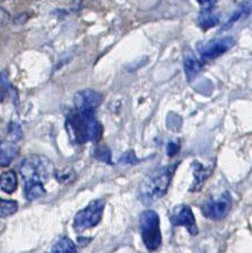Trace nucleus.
Listing matches in <instances>:
<instances>
[{
	"instance_id": "7ed1b4c3",
	"label": "nucleus",
	"mask_w": 252,
	"mask_h": 253,
	"mask_svg": "<svg viewBox=\"0 0 252 253\" xmlns=\"http://www.w3.org/2000/svg\"><path fill=\"white\" fill-rule=\"evenodd\" d=\"M20 172L24 185L29 184H43L50 175L55 172L50 159L41 155L26 156L20 165Z\"/></svg>"
},
{
	"instance_id": "423d86ee",
	"label": "nucleus",
	"mask_w": 252,
	"mask_h": 253,
	"mask_svg": "<svg viewBox=\"0 0 252 253\" xmlns=\"http://www.w3.org/2000/svg\"><path fill=\"white\" fill-rule=\"evenodd\" d=\"M231 208L232 197L230 192L225 191L219 195L208 198L201 207V212L208 219L221 220L227 216Z\"/></svg>"
},
{
	"instance_id": "20e7f679",
	"label": "nucleus",
	"mask_w": 252,
	"mask_h": 253,
	"mask_svg": "<svg viewBox=\"0 0 252 253\" xmlns=\"http://www.w3.org/2000/svg\"><path fill=\"white\" fill-rule=\"evenodd\" d=\"M140 232L143 244L149 251H156L162 244L160 219L154 210H146L140 217Z\"/></svg>"
},
{
	"instance_id": "a211bd4d",
	"label": "nucleus",
	"mask_w": 252,
	"mask_h": 253,
	"mask_svg": "<svg viewBox=\"0 0 252 253\" xmlns=\"http://www.w3.org/2000/svg\"><path fill=\"white\" fill-rule=\"evenodd\" d=\"M92 156L93 158H95L99 162L101 163H106L112 165V151L110 149L107 147V145H97L93 149L92 151Z\"/></svg>"
},
{
	"instance_id": "6ab92c4d",
	"label": "nucleus",
	"mask_w": 252,
	"mask_h": 253,
	"mask_svg": "<svg viewBox=\"0 0 252 253\" xmlns=\"http://www.w3.org/2000/svg\"><path fill=\"white\" fill-rule=\"evenodd\" d=\"M252 11V2H243L242 6L240 7V9L238 11H235L234 14L232 15V17L228 20L226 23V25L224 26V29H228L234 24L235 22H238L240 18H242L243 16H247Z\"/></svg>"
},
{
	"instance_id": "393cba45",
	"label": "nucleus",
	"mask_w": 252,
	"mask_h": 253,
	"mask_svg": "<svg viewBox=\"0 0 252 253\" xmlns=\"http://www.w3.org/2000/svg\"><path fill=\"white\" fill-rule=\"evenodd\" d=\"M199 3L202 6V10H212L213 6L216 5V1H199Z\"/></svg>"
},
{
	"instance_id": "dca6fc26",
	"label": "nucleus",
	"mask_w": 252,
	"mask_h": 253,
	"mask_svg": "<svg viewBox=\"0 0 252 253\" xmlns=\"http://www.w3.org/2000/svg\"><path fill=\"white\" fill-rule=\"evenodd\" d=\"M24 194L29 201H34L45 195V189L43 184H29L24 185Z\"/></svg>"
},
{
	"instance_id": "412c9836",
	"label": "nucleus",
	"mask_w": 252,
	"mask_h": 253,
	"mask_svg": "<svg viewBox=\"0 0 252 253\" xmlns=\"http://www.w3.org/2000/svg\"><path fill=\"white\" fill-rule=\"evenodd\" d=\"M118 163L121 165H136L140 163V159H137V157L135 156V152L133 150L126 151L123 155L120 157L118 159Z\"/></svg>"
},
{
	"instance_id": "39448f33",
	"label": "nucleus",
	"mask_w": 252,
	"mask_h": 253,
	"mask_svg": "<svg viewBox=\"0 0 252 253\" xmlns=\"http://www.w3.org/2000/svg\"><path fill=\"white\" fill-rule=\"evenodd\" d=\"M106 202L102 199H98V200L91 201L85 208L75 214L73 220V228L76 232L81 233L95 227L99 223H100L102 213H104Z\"/></svg>"
},
{
	"instance_id": "6e6552de",
	"label": "nucleus",
	"mask_w": 252,
	"mask_h": 253,
	"mask_svg": "<svg viewBox=\"0 0 252 253\" xmlns=\"http://www.w3.org/2000/svg\"><path fill=\"white\" fill-rule=\"evenodd\" d=\"M102 95L92 89H84L76 92L74 95V106L80 112L94 113L101 105Z\"/></svg>"
},
{
	"instance_id": "1a4fd4ad",
	"label": "nucleus",
	"mask_w": 252,
	"mask_h": 253,
	"mask_svg": "<svg viewBox=\"0 0 252 253\" xmlns=\"http://www.w3.org/2000/svg\"><path fill=\"white\" fill-rule=\"evenodd\" d=\"M170 223L174 226H183V227H185L191 235H197L198 234L196 218H194L192 209L189 206H177L173 210V213H171Z\"/></svg>"
},
{
	"instance_id": "f8f14e48",
	"label": "nucleus",
	"mask_w": 252,
	"mask_h": 253,
	"mask_svg": "<svg viewBox=\"0 0 252 253\" xmlns=\"http://www.w3.org/2000/svg\"><path fill=\"white\" fill-rule=\"evenodd\" d=\"M202 68V63L197 58L193 53H186L184 57V72L186 80L189 82L192 81L198 76V74L201 72Z\"/></svg>"
},
{
	"instance_id": "4468645a",
	"label": "nucleus",
	"mask_w": 252,
	"mask_h": 253,
	"mask_svg": "<svg viewBox=\"0 0 252 253\" xmlns=\"http://www.w3.org/2000/svg\"><path fill=\"white\" fill-rule=\"evenodd\" d=\"M49 253H78L73 241L68 237H60L52 245Z\"/></svg>"
},
{
	"instance_id": "b1692460",
	"label": "nucleus",
	"mask_w": 252,
	"mask_h": 253,
	"mask_svg": "<svg viewBox=\"0 0 252 253\" xmlns=\"http://www.w3.org/2000/svg\"><path fill=\"white\" fill-rule=\"evenodd\" d=\"M10 89V85L7 82V78H6V74L3 72H1V99L3 100V98L6 97L7 92L9 91Z\"/></svg>"
},
{
	"instance_id": "2eb2a0df",
	"label": "nucleus",
	"mask_w": 252,
	"mask_h": 253,
	"mask_svg": "<svg viewBox=\"0 0 252 253\" xmlns=\"http://www.w3.org/2000/svg\"><path fill=\"white\" fill-rule=\"evenodd\" d=\"M198 23H199L200 28L204 30L211 29L219 23V16L212 14L211 10H201L199 17H198Z\"/></svg>"
},
{
	"instance_id": "0eeeda50",
	"label": "nucleus",
	"mask_w": 252,
	"mask_h": 253,
	"mask_svg": "<svg viewBox=\"0 0 252 253\" xmlns=\"http://www.w3.org/2000/svg\"><path fill=\"white\" fill-rule=\"evenodd\" d=\"M235 40L231 37L217 38V39L210 40L199 48L201 58L204 60L216 59L227 52L230 49L234 47Z\"/></svg>"
},
{
	"instance_id": "f03ea898",
	"label": "nucleus",
	"mask_w": 252,
	"mask_h": 253,
	"mask_svg": "<svg viewBox=\"0 0 252 253\" xmlns=\"http://www.w3.org/2000/svg\"><path fill=\"white\" fill-rule=\"evenodd\" d=\"M178 165L179 162L167 165V166L160 167L158 169L149 172L142 183L140 184V200L146 205H149V203H154L165 197Z\"/></svg>"
},
{
	"instance_id": "4be33fe9",
	"label": "nucleus",
	"mask_w": 252,
	"mask_h": 253,
	"mask_svg": "<svg viewBox=\"0 0 252 253\" xmlns=\"http://www.w3.org/2000/svg\"><path fill=\"white\" fill-rule=\"evenodd\" d=\"M7 132H8L9 136L13 140H20L22 135H23L21 126L16 124V123H13V122L9 123V124H8V127H7Z\"/></svg>"
},
{
	"instance_id": "9d476101",
	"label": "nucleus",
	"mask_w": 252,
	"mask_h": 253,
	"mask_svg": "<svg viewBox=\"0 0 252 253\" xmlns=\"http://www.w3.org/2000/svg\"><path fill=\"white\" fill-rule=\"evenodd\" d=\"M193 166V176L194 181L193 184L190 187L191 192H197V191H200L201 187L204 186V184L207 181V178L211 174V168L205 167L204 165L200 164L199 162H194L192 164Z\"/></svg>"
},
{
	"instance_id": "aec40b11",
	"label": "nucleus",
	"mask_w": 252,
	"mask_h": 253,
	"mask_svg": "<svg viewBox=\"0 0 252 253\" xmlns=\"http://www.w3.org/2000/svg\"><path fill=\"white\" fill-rule=\"evenodd\" d=\"M18 209V203L14 200H5L1 199L0 201V216L1 218L9 217L14 214Z\"/></svg>"
},
{
	"instance_id": "9b49d317",
	"label": "nucleus",
	"mask_w": 252,
	"mask_h": 253,
	"mask_svg": "<svg viewBox=\"0 0 252 253\" xmlns=\"http://www.w3.org/2000/svg\"><path fill=\"white\" fill-rule=\"evenodd\" d=\"M0 151H1V153H0V162H1L0 164H1V167H7L16 158L18 152H20V148L14 142L2 141Z\"/></svg>"
},
{
	"instance_id": "5701e85b",
	"label": "nucleus",
	"mask_w": 252,
	"mask_h": 253,
	"mask_svg": "<svg viewBox=\"0 0 252 253\" xmlns=\"http://www.w3.org/2000/svg\"><path fill=\"white\" fill-rule=\"evenodd\" d=\"M179 151L178 141H171L167 145V155L168 157H174Z\"/></svg>"
},
{
	"instance_id": "ddd939ff",
	"label": "nucleus",
	"mask_w": 252,
	"mask_h": 253,
	"mask_svg": "<svg viewBox=\"0 0 252 253\" xmlns=\"http://www.w3.org/2000/svg\"><path fill=\"white\" fill-rule=\"evenodd\" d=\"M0 187L2 192L7 194L14 193L17 189V176L14 170H7L1 175Z\"/></svg>"
},
{
	"instance_id": "f257e3e1",
	"label": "nucleus",
	"mask_w": 252,
	"mask_h": 253,
	"mask_svg": "<svg viewBox=\"0 0 252 253\" xmlns=\"http://www.w3.org/2000/svg\"><path fill=\"white\" fill-rule=\"evenodd\" d=\"M65 126L72 143L97 142L101 137V124L95 120L94 113L75 110L67 116Z\"/></svg>"
},
{
	"instance_id": "f3484780",
	"label": "nucleus",
	"mask_w": 252,
	"mask_h": 253,
	"mask_svg": "<svg viewBox=\"0 0 252 253\" xmlns=\"http://www.w3.org/2000/svg\"><path fill=\"white\" fill-rule=\"evenodd\" d=\"M53 176L57 179V182L62 184H71L75 181L76 174L72 168L65 167L60 168V169H56L53 172Z\"/></svg>"
}]
</instances>
